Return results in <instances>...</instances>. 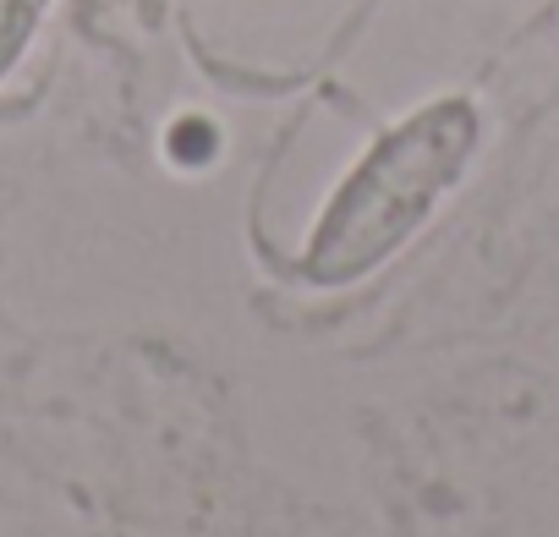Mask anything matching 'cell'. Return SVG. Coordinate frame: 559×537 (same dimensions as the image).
I'll use <instances>...</instances> for the list:
<instances>
[{"label":"cell","instance_id":"obj_1","mask_svg":"<svg viewBox=\"0 0 559 537\" xmlns=\"http://www.w3.org/2000/svg\"><path fill=\"white\" fill-rule=\"evenodd\" d=\"M483 148V110L466 94H439L384 127L324 198L297 275L313 291L362 286L444 208Z\"/></svg>","mask_w":559,"mask_h":537},{"label":"cell","instance_id":"obj_2","mask_svg":"<svg viewBox=\"0 0 559 537\" xmlns=\"http://www.w3.org/2000/svg\"><path fill=\"white\" fill-rule=\"evenodd\" d=\"M50 7L56 0H0V83L23 67V56H28L34 34L45 28Z\"/></svg>","mask_w":559,"mask_h":537}]
</instances>
